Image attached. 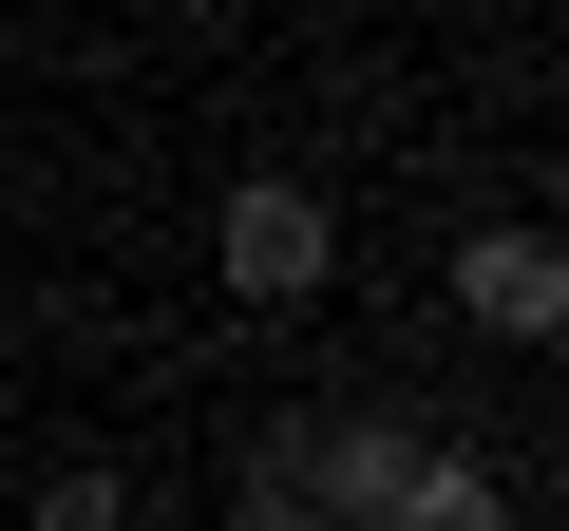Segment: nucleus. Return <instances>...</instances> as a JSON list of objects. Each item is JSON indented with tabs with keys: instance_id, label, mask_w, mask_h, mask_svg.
<instances>
[{
	"instance_id": "nucleus-3",
	"label": "nucleus",
	"mask_w": 569,
	"mask_h": 531,
	"mask_svg": "<svg viewBox=\"0 0 569 531\" xmlns=\"http://www.w3.org/2000/svg\"><path fill=\"white\" fill-rule=\"evenodd\" d=\"M380 531H512V474H493V455H456V437H418V455H399V493H380Z\"/></svg>"
},
{
	"instance_id": "nucleus-2",
	"label": "nucleus",
	"mask_w": 569,
	"mask_h": 531,
	"mask_svg": "<svg viewBox=\"0 0 569 531\" xmlns=\"http://www.w3.org/2000/svg\"><path fill=\"white\" fill-rule=\"evenodd\" d=\"M456 323H475V342H550V323H569V247H550V228H475V247H456Z\"/></svg>"
},
{
	"instance_id": "nucleus-1",
	"label": "nucleus",
	"mask_w": 569,
	"mask_h": 531,
	"mask_svg": "<svg viewBox=\"0 0 569 531\" xmlns=\"http://www.w3.org/2000/svg\"><path fill=\"white\" fill-rule=\"evenodd\" d=\"M323 266H342V209H323L305 171H247V190H228V304L284 323V304H323Z\"/></svg>"
},
{
	"instance_id": "nucleus-4",
	"label": "nucleus",
	"mask_w": 569,
	"mask_h": 531,
	"mask_svg": "<svg viewBox=\"0 0 569 531\" xmlns=\"http://www.w3.org/2000/svg\"><path fill=\"white\" fill-rule=\"evenodd\" d=\"M39 531H133V493H114V474H58V493H39Z\"/></svg>"
}]
</instances>
